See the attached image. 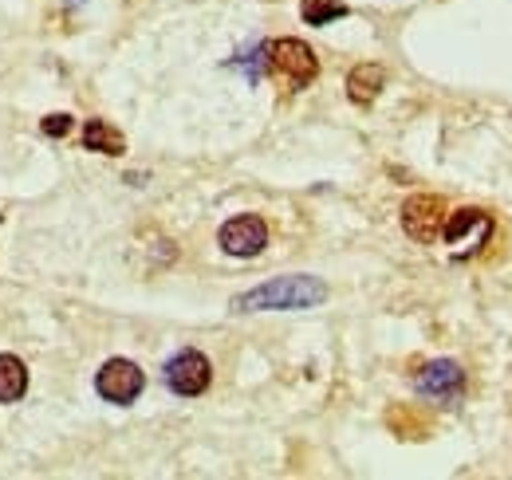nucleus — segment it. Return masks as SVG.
<instances>
[{
  "instance_id": "10",
  "label": "nucleus",
  "mask_w": 512,
  "mask_h": 480,
  "mask_svg": "<svg viewBox=\"0 0 512 480\" xmlns=\"http://www.w3.org/2000/svg\"><path fill=\"white\" fill-rule=\"evenodd\" d=\"M83 150H95V154H123L127 150V138L103 119H91L83 126Z\"/></svg>"
},
{
  "instance_id": "6",
  "label": "nucleus",
  "mask_w": 512,
  "mask_h": 480,
  "mask_svg": "<svg viewBox=\"0 0 512 480\" xmlns=\"http://www.w3.org/2000/svg\"><path fill=\"white\" fill-rule=\"evenodd\" d=\"M461 390H465V370L449 359L430 362V366H422V374H418V394H426V398H434V402L453 406V402L461 398Z\"/></svg>"
},
{
  "instance_id": "13",
  "label": "nucleus",
  "mask_w": 512,
  "mask_h": 480,
  "mask_svg": "<svg viewBox=\"0 0 512 480\" xmlns=\"http://www.w3.org/2000/svg\"><path fill=\"white\" fill-rule=\"evenodd\" d=\"M67 130H71V115H48L44 119V134L48 138H64Z\"/></svg>"
},
{
  "instance_id": "1",
  "label": "nucleus",
  "mask_w": 512,
  "mask_h": 480,
  "mask_svg": "<svg viewBox=\"0 0 512 480\" xmlns=\"http://www.w3.org/2000/svg\"><path fill=\"white\" fill-rule=\"evenodd\" d=\"M323 300H327V284L320 276H276L237 296L233 311H304V307H320Z\"/></svg>"
},
{
  "instance_id": "3",
  "label": "nucleus",
  "mask_w": 512,
  "mask_h": 480,
  "mask_svg": "<svg viewBox=\"0 0 512 480\" xmlns=\"http://www.w3.org/2000/svg\"><path fill=\"white\" fill-rule=\"evenodd\" d=\"M442 225H446V201L442 197L414 193L402 205V229H406V237H414L418 244H434V240L442 237Z\"/></svg>"
},
{
  "instance_id": "2",
  "label": "nucleus",
  "mask_w": 512,
  "mask_h": 480,
  "mask_svg": "<svg viewBox=\"0 0 512 480\" xmlns=\"http://www.w3.org/2000/svg\"><path fill=\"white\" fill-rule=\"evenodd\" d=\"M264 63H268L280 79H288L292 87H308V83L320 75L316 52H312L304 40H296V36H284V40L264 44Z\"/></svg>"
},
{
  "instance_id": "9",
  "label": "nucleus",
  "mask_w": 512,
  "mask_h": 480,
  "mask_svg": "<svg viewBox=\"0 0 512 480\" xmlns=\"http://www.w3.org/2000/svg\"><path fill=\"white\" fill-rule=\"evenodd\" d=\"M383 83H386V71L379 67V63H359V67L347 75V95H351V103L371 107V103L379 99Z\"/></svg>"
},
{
  "instance_id": "8",
  "label": "nucleus",
  "mask_w": 512,
  "mask_h": 480,
  "mask_svg": "<svg viewBox=\"0 0 512 480\" xmlns=\"http://www.w3.org/2000/svg\"><path fill=\"white\" fill-rule=\"evenodd\" d=\"M493 237V217L481 213V209H457V213H446V225H442V237L446 244H465V237Z\"/></svg>"
},
{
  "instance_id": "7",
  "label": "nucleus",
  "mask_w": 512,
  "mask_h": 480,
  "mask_svg": "<svg viewBox=\"0 0 512 480\" xmlns=\"http://www.w3.org/2000/svg\"><path fill=\"white\" fill-rule=\"evenodd\" d=\"M268 244V225L256 217V213H245V217H233L221 225V248L229 256H260Z\"/></svg>"
},
{
  "instance_id": "4",
  "label": "nucleus",
  "mask_w": 512,
  "mask_h": 480,
  "mask_svg": "<svg viewBox=\"0 0 512 480\" xmlns=\"http://www.w3.org/2000/svg\"><path fill=\"white\" fill-rule=\"evenodd\" d=\"M142 386H146V374L130 359L103 362V370L95 374V390H99L107 402H115V406H130V402L142 394Z\"/></svg>"
},
{
  "instance_id": "12",
  "label": "nucleus",
  "mask_w": 512,
  "mask_h": 480,
  "mask_svg": "<svg viewBox=\"0 0 512 480\" xmlns=\"http://www.w3.org/2000/svg\"><path fill=\"white\" fill-rule=\"evenodd\" d=\"M300 12H304V20H308V24H316V28H320V24H331V20L347 16V4H343V0H304V8H300Z\"/></svg>"
},
{
  "instance_id": "5",
  "label": "nucleus",
  "mask_w": 512,
  "mask_h": 480,
  "mask_svg": "<svg viewBox=\"0 0 512 480\" xmlns=\"http://www.w3.org/2000/svg\"><path fill=\"white\" fill-rule=\"evenodd\" d=\"M213 382V366L201 351H178L174 359L166 362V386L182 398H197L205 394Z\"/></svg>"
},
{
  "instance_id": "11",
  "label": "nucleus",
  "mask_w": 512,
  "mask_h": 480,
  "mask_svg": "<svg viewBox=\"0 0 512 480\" xmlns=\"http://www.w3.org/2000/svg\"><path fill=\"white\" fill-rule=\"evenodd\" d=\"M28 390V370L16 355H0V406L20 402Z\"/></svg>"
}]
</instances>
